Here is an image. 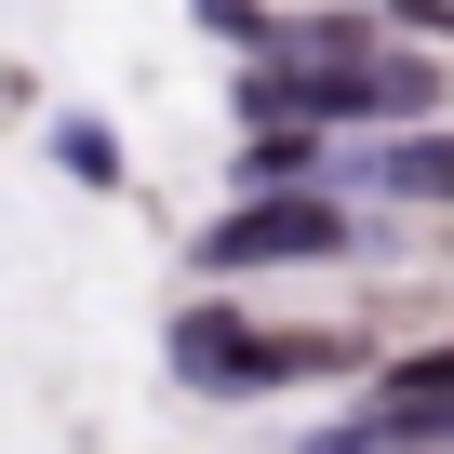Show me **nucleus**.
Segmentation results:
<instances>
[{
  "label": "nucleus",
  "mask_w": 454,
  "mask_h": 454,
  "mask_svg": "<svg viewBox=\"0 0 454 454\" xmlns=\"http://www.w3.org/2000/svg\"><path fill=\"white\" fill-rule=\"evenodd\" d=\"M321 454H441V441H374V427H334Z\"/></svg>",
  "instance_id": "0eeeda50"
},
{
  "label": "nucleus",
  "mask_w": 454,
  "mask_h": 454,
  "mask_svg": "<svg viewBox=\"0 0 454 454\" xmlns=\"http://www.w3.org/2000/svg\"><path fill=\"white\" fill-rule=\"evenodd\" d=\"M348 174H374L387 200H427V214H454V134H441V121H401V134H387V147H361Z\"/></svg>",
  "instance_id": "20e7f679"
},
{
  "label": "nucleus",
  "mask_w": 454,
  "mask_h": 454,
  "mask_svg": "<svg viewBox=\"0 0 454 454\" xmlns=\"http://www.w3.org/2000/svg\"><path fill=\"white\" fill-rule=\"evenodd\" d=\"M54 160H67L81 187H121V134H107V121H54Z\"/></svg>",
  "instance_id": "423d86ee"
},
{
  "label": "nucleus",
  "mask_w": 454,
  "mask_h": 454,
  "mask_svg": "<svg viewBox=\"0 0 454 454\" xmlns=\"http://www.w3.org/2000/svg\"><path fill=\"white\" fill-rule=\"evenodd\" d=\"M321 361H348V348H334V334H268V321H241L227 294L174 308V374H187L200 401H254V387H294V374H321Z\"/></svg>",
  "instance_id": "f257e3e1"
},
{
  "label": "nucleus",
  "mask_w": 454,
  "mask_h": 454,
  "mask_svg": "<svg viewBox=\"0 0 454 454\" xmlns=\"http://www.w3.org/2000/svg\"><path fill=\"white\" fill-rule=\"evenodd\" d=\"M321 254H348V214L321 187H241L200 227V268L214 281H241V268H321Z\"/></svg>",
  "instance_id": "f03ea898"
},
{
  "label": "nucleus",
  "mask_w": 454,
  "mask_h": 454,
  "mask_svg": "<svg viewBox=\"0 0 454 454\" xmlns=\"http://www.w3.org/2000/svg\"><path fill=\"white\" fill-rule=\"evenodd\" d=\"M348 427H374V441H454V348L387 361V374H374V401H361Z\"/></svg>",
  "instance_id": "7ed1b4c3"
},
{
  "label": "nucleus",
  "mask_w": 454,
  "mask_h": 454,
  "mask_svg": "<svg viewBox=\"0 0 454 454\" xmlns=\"http://www.w3.org/2000/svg\"><path fill=\"white\" fill-rule=\"evenodd\" d=\"M334 160H321V121H254V147H241V187H321Z\"/></svg>",
  "instance_id": "39448f33"
}]
</instances>
